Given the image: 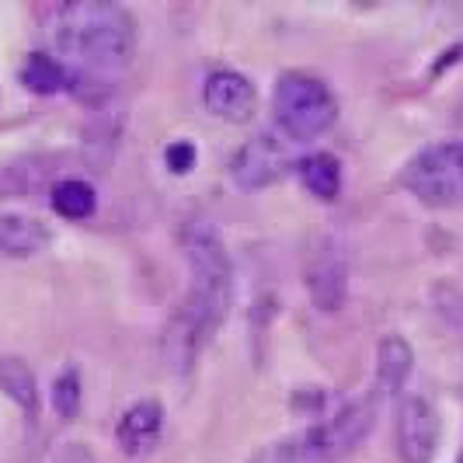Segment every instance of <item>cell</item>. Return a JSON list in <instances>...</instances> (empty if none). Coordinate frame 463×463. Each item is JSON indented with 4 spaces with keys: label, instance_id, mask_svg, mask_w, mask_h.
<instances>
[{
    "label": "cell",
    "instance_id": "cell-3",
    "mask_svg": "<svg viewBox=\"0 0 463 463\" xmlns=\"http://www.w3.org/2000/svg\"><path fill=\"white\" fill-rule=\"evenodd\" d=\"M272 109H276L279 129L297 143L325 137L338 122V101H335L331 88L310 73H300V70H286L276 80Z\"/></svg>",
    "mask_w": 463,
    "mask_h": 463
},
{
    "label": "cell",
    "instance_id": "cell-17",
    "mask_svg": "<svg viewBox=\"0 0 463 463\" xmlns=\"http://www.w3.org/2000/svg\"><path fill=\"white\" fill-rule=\"evenodd\" d=\"M251 463H321V460H317L314 446L307 439V432H293L286 439L261 446L255 457H251Z\"/></svg>",
    "mask_w": 463,
    "mask_h": 463
},
{
    "label": "cell",
    "instance_id": "cell-1",
    "mask_svg": "<svg viewBox=\"0 0 463 463\" xmlns=\"http://www.w3.org/2000/svg\"><path fill=\"white\" fill-rule=\"evenodd\" d=\"M182 248L188 258V293L171 310L161 335V352L175 373H188L203 355L209 338L223 327L233 307V265L220 231L195 216L182 231Z\"/></svg>",
    "mask_w": 463,
    "mask_h": 463
},
{
    "label": "cell",
    "instance_id": "cell-2",
    "mask_svg": "<svg viewBox=\"0 0 463 463\" xmlns=\"http://www.w3.org/2000/svg\"><path fill=\"white\" fill-rule=\"evenodd\" d=\"M56 49L67 56L73 88L105 84L133 63L137 18L109 0L67 4L56 18Z\"/></svg>",
    "mask_w": 463,
    "mask_h": 463
},
{
    "label": "cell",
    "instance_id": "cell-11",
    "mask_svg": "<svg viewBox=\"0 0 463 463\" xmlns=\"http://www.w3.org/2000/svg\"><path fill=\"white\" fill-rule=\"evenodd\" d=\"M52 233L43 220L24 213H0V258H32L46 251Z\"/></svg>",
    "mask_w": 463,
    "mask_h": 463
},
{
    "label": "cell",
    "instance_id": "cell-20",
    "mask_svg": "<svg viewBox=\"0 0 463 463\" xmlns=\"http://www.w3.org/2000/svg\"><path fill=\"white\" fill-rule=\"evenodd\" d=\"M436 307H439L442 317H446V321L463 335V293L460 289H453V286H439V289H436Z\"/></svg>",
    "mask_w": 463,
    "mask_h": 463
},
{
    "label": "cell",
    "instance_id": "cell-12",
    "mask_svg": "<svg viewBox=\"0 0 463 463\" xmlns=\"http://www.w3.org/2000/svg\"><path fill=\"white\" fill-rule=\"evenodd\" d=\"M293 167H297L300 185L307 188L314 199H321V203H335V199H338V192H342V161H338L335 154L317 150V154L300 157Z\"/></svg>",
    "mask_w": 463,
    "mask_h": 463
},
{
    "label": "cell",
    "instance_id": "cell-8",
    "mask_svg": "<svg viewBox=\"0 0 463 463\" xmlns=\"http://www.w3.org/2000/svg\"><path fill=\"white\" fill-rule=\"evenodd\" d=\"M203 101L216 118L223 122H248L258 109V88L237 70H216L203 84Z\"/></svg>",
    "mask_w": 463,
    "mask_h": 463
},
{
    "label": "cell",
    "instance_id": "cell-7",
    "mask_svg": "<svg viewBox=\"0 0 463 463\" xmlns=\"http://www.w3.org/2000/svg\"><path fill=\"white\" fill-rule=\"evenodd\" d=\"M233 182L244 188H269L289 171V154L276 137L258 133L233 154Z\"/></svg>",
    "mask_w": 463,
    "mask_h": 463
},
{
    "label": "cell",
    "instance_id": "cell-18",
    "mask_svg": "<svg viewBox=\"0 0 463 463\" xmlns=\"http://www.w3.org/2000/svg\"><path fill=\"white\" fill-rule=\"evenodd\" d=\"M52 411L63 421L77 418V411H80V373L73 366H67L52 380Z\"/></svg>",
    "mask_w": 463,
    "mask_h": 463
},
{
    "label": "cell",
    "instance_id": "cell-10",
    "mask_svg": "<svg viewBox=\"0 0 463 463\" xmlns=\"http://www.w3.org/2000/svg\"><path fill=\"white\" fill-rule=\"evenodd\" d=\"M164 432V404L146 397L137 401L133 408H126L116 425V442L126 457H143L150 453Z\"/></svg>",
    "mask_w": 463,
    "mask_h": 463
},
{
    "label": "cell",
    "instance_id": "cell-19",
    "mask_svg": "<svg viewBox=\"0 0 463 463\" xmlns=\"http://www.w3.org/2000/svg\"><path fill=\"white\" fill-rule=\"evenodd\" d=\"M195 143L192 139H175V143H167V150H164V164L175 171V175H188L192 167H195Z\"/></svg>",
    "mask_w": 463,
    "mask_h": 463
},
{
    "label": "cell",
    "instance_id": "cell-9",
    "mask_svg": "<svg viewBox=\"0 0 463 463\" xmlns=\"http://www.w3.org/2000/svg\"><path fill=\"white\" fill-rule=\"evenodd\" d=\"M317 439L325 446L327 460H342L345 453H352L359 442L370 436L373 429V404L370 401H348L335 415H327L325 421L314 425Z\"/></svg>",
    "mask_w": 463,
    "mask_h": 463
},
{
    "label": "cell",
    "instance_id": "cell-16",
    "mask_svg": "<svg viewBox=\"0 0 463 463\" xmlns=\"http://www.w3.org/2000/svg\"><path fill=\"white\" fill-rule=\"evenodd\" d=\"M49 206L56 209L63 220H88L98 209V192L84 178H60L49 188Z\"/></svg>",
    "mask_w": 463,
    "mask_h": 463
},
{
    "label": "cell",
    "instance_id": "cell-15",
    "mask_svg": "<svg viewBox=\"0 0 463 463\" xmlns=\"http://www.w3.org/2000/svg\"><path fill=\"white\" fill-rule=\"evenodd\" d=\"M22 84L35 94H56L73 88V77L63 60L46 56V52H32L22 67Z\"/></svg>",
    "mask_w": 463,
    "mask_h": 463
},
{
    "label": "cell",
    "instance_id": "cell-13",
    "mask_svg": "<svg viewBox=\"0 0 463 463\" xmlns=\"http://www.w3.org/2000/svg\"><path fill=\"white\" fill-rule=\"evenodd\" d=\"M415 366V348L408 345L401 335H387L380 345H376V383L387 397H394Z\"/></svg>",
    "mask_w": 463,
    "mask_h": 463
},
{
    "label": "cell",
    "instance_id": "cell-6",
    "mask_svg": "<svg viewBox=\"0 0 463 463\" xmlns=\"http://www.w3.org/2000/svg\"><path fill=\"white\" fill-rule=\"evenodd\" d=\"M397 453L404 463H432L439 442V418L425 397H408L397 411Z\"/></svg>",
    "mask_w": 463,
    "mask_h": 463
},
{
    "label": "cell",
    "instance_id": "cell-21",
    "mask_svg": "<svg viewBox=\"0 0 463 463\" xmlns=\"http://www.w3.org/2000/svg\"><path fill=\"white\" fill-rule=\"evenodd\" d=\"M460 463H463V453H460Z\"/></svg>",
    "mask_w": 463,
    "mask_h": 463
},
{
    "label": "cell",
    "instance_id": "cell-14",
    "mask_svg": "<svg viewBox=\"0 0 463 463\" xmlns=\"http://www.w3.org/2000/svg\"><path fill=\"white\" fill-rule=\"evenodd\" d=\"M0 391L11 397L28 418L39 415V383L32 366L18 355H0Z\"/></svg>",
    "mask_w": 463,
    "mask_h": 463
},
{
    "label": "cell",
    "instance_id": "cell-4",
    "mask_svg": "<svg viewBox=\"0 0 463 463\" xmlns=\"http://www.w3.org/2000/svg\"><path fill=\"white\" fill-rule=\"evenodd\" d=\"M401 185L429 209L463 206V139L421 146L401 171Z\"/></svg>",
    "mask_w": 463,
    "mask_h": 463
},
{
    "label": "cell",
    "instance_id": "cell-5",
    "mask_svg": "<svg viewBox=\"0 0 463 463\" xmlns=\"http://www.w3.org/2000/svg\"><path fill=\"white\" fill-rule=\"evenodd\" d=\"M307 293L317 310H342L348 300V279H352V261H348V244L335 233H325L314 251L307 258Z\"/></svg>",
    "mask_w": 463,
    "mask_h": 463
}]
</instances>
